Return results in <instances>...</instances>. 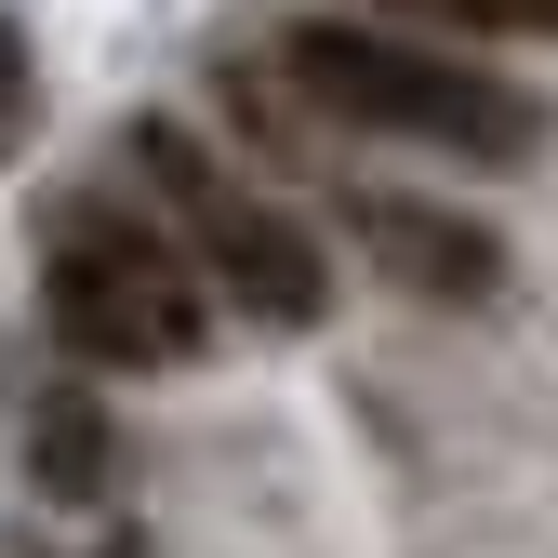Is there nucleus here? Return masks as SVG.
<instances>
[{"label":"nucleus","mask_w":558,"mask_h":558,"mask_svg":"<svg viewBox=\"0 0 558 558\" xmlns=\"http://www.w3.org/2000/svg\"><path fill=\"white\" fill-rule=\"evenodd\" d=\"M360 227L399 279H426V293H493V240H465L452 214H412V199H360Z\"/></svg>","instance_id":"nucleus-4"},{"label":"nucleus","mask_w":558,"mask_h":558,"mask_svg":"<svg viewBox=\"0 0 558 558\" xmlns=\"http://www.w3.org/2000/svg\"><path fill=\"white\" fill-rule=\"evenodd\" d=\"M107 558H147V545H107Z\"/></svg>","instance_id":"nucleus-8"},{"label":"nucleus","mask_w":558,"mask_h":558,"mask_svg":"<svg viewBox=\"0 0 558 558\" xmlns=\"http://www.w3.org/2000/svg\"><path fill=\"white\" fill-rule=\"evenodd\" d=\"M279 66L345 133H412V147H452V160H532L545 147L532 94H506L493 66H452L426 40H386V27H279Z\"/></svg>","instance_id":"nucleus-2"},{"label":"nucleus","mask_w":558,"mask_h":558,"mask_svg":"<svg viewBox=\"0 0 558 558\" xmlns=\"http://www.w3.org/2000/svg\"><path fill=\"white\" fill-rule=\"evenodd\" d=\"M386 14H426V27H493V40H558V0H386Z\"/></svg>","instance_id":"nucleus-6"},{"label":"nucleus","mask_w":558,"mask_h":558,"mask_svg":"<svg viewBox=\"0 0 558 558\" xmlns=\"http://www.w3.org/2000/svg\"><path fill=\"white\" fill-rule=\"evenodd\" d=\"M199 293L214 279L186 266L173 227L120 214V199H66L40 227V306H53V345L94 373H173L199 360Z\"/></svg>","instance_id":"nucleus-1"},{"label":"nucleus","mask_w":558,"mask_h":558,"mask_svg":"<svg viewBox=\"0 0 558 558\" xmlns=\"http://www.w3.org/2000/svg\"><path fill=\"white\" fill-rule=\"evenodd\" d=\"M133 173L160 186V227L186 240V266L214 279L240 319H266V332H306V319L332 306V266H319V240L279 214L266 186H240L214 147H199V133H173V120H133Z\"/></svg>","instance_id":"nucleus-3"},{"label":"nucleus","mask_w":558,"mask_h":558,"mask_svg":"<svg viewBox=\"0 0 558 558\" xmlns=\"http://www.w3.org/2000/svg\"><path fill=\"white\" fill-rule=\"evenodd\" d=\"M14 133H27V40L0 27V160H14Z\"/></svg>","instance_id":"nucleus-7"},{"label":"nucleus","mask_w":558,"mask_h":558,"mask_svg":"<svg viewBox=\"0 0 558 558\" xmlns=\"http://www.w3.org/2000/svg\"><path fill=\"white\" fill-rule=\"evenodd\" d=\"M27 465L53 478V493H94V478H107V439H94V412H81V399H40V426H27Z\"/></svg>","instance_id":"nucleus-5"}]
</instances>
